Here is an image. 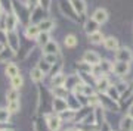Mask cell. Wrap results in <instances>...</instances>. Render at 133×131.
<instances>
[{
	"label": "cell",
	"mask_w": 133,
	"mask_h": 131,
	"mask_svg": "<svg viewBox=\"0 0 133 131\" xmlns=\"http://www.w3.org/2000/svg\"><path fill=\"white\" fill-rule=\"evenodd\" d=\"M18 22H19L18 18H16L12 12H10V13H6V16H5V31L6 33H12V31H15Z\"/></svg>",
	"instance_id": "obj_8"
},
{
	"label": "cell",
	"mask_w": 133,
	"mask_h": 131,
	"mask_svg": "<svg viewBox=\"0 0 133 131\" xmlns=\"http://www.w3.org/2000/svg\"><path fill=\"white\" fill-rule=\"evenodd\" d=\"M10 85H12V89L15 90H19L22 85H24V78H22V75L19 74L14 78H10Z\"/></svg>",
	"instance_id": "obj_28"
},
{
	"label": "cell",
	"mask_w": 133,
	"mask_h": 131,
	"mask_svg": "<svg viewBox=\"0 0 133 131\" xmlns=\"http://www.w3.org/2000/svg\"><path fill=\"white\" fill-rule=\"evenodd\" d=\"M43 55H59V44L56 41H50L43 47Z\"/></svg>",
	"instance_id": "obj_15"
},
{
	"label": "cell",
	"mask_w": 133,
	"mask_h": 131,
	"mask_svg": "<svg viewBox=\"0 0 133 131\" xmlns=\"http://www.w3.org/2000/svg\"><path fill=\"white\" fill-rule=\"evenodd\" d=\"M46 124H48V130L49 131H58L61 128L62 119L58 113H50L46 117Z\"/></svg>",
	"instance_id": "obj_4"
},
{
	"label": "cell",
	"mask_w": 133,
	"mask_h": 131,
	"mask_svg": "<svg viewBox=\"0 0 133 131\" xmlns=\"http://www.w3.org/2000/svg\"><path fill=\"white\" fill-rule=\"evenodd\" d=\"M43 59L46 62H49L50 65H53V63L58 62V55H43Z\"/></svg>",
	"instance_id": "obj_40"
},
{
	"label": "cell",
	"mask_w": 133,
	"mask_h": 131,
	"mask_svg": "<svg viewBox=\"0 0 133 131\" xmlns=\"http://www.w3.org/2000/svg\"><path fill=\"white\" fill-rule=\"evenodd\" d=\"M50 63H49V62H46L44 61V59H40V61L37 62V68L40 71H43V72H44V74H46V72H49V71H50Z\"/></svg>",
	"instance_id": "obj_36"
},
{
	"label": "cell",
	"mask_w": 133,
	"mask_h": 131,
	"mask_svg": "<svg viewBox=\"0 0 133 131\" xmlns=\"http://www.w3.org/2000/svg\"><path fill=\"white\" fill-rule=\"evenodd\" d=\"M30 78H31V81H33V83L38 84V83H42V81L44 80V72H43V71H40L37 66H36V68H33V69H31V72H30Z\"/></svg>",
	"instance_id": "obj_20"
},
{
	"label": "cell",
	"mask_w": 133,
	"mask_h": 131,
	"mask_svg": "<svg viewBox=\"0 0 133 131\" xmlns=\"http://www.w3.org/2000/svg\"><path fill=\"white\" fill-rule=\"evenodd\" d=\"M3 49H5V44H2V43H0V53L3 52Z\"/></svg>",
	"instance_id": "obj_45"
},
{
	"label": "cell",
	"mask_w": 133,
	"mask_h": 131,
	"mask_svg": "<svg viewBox=\"0 0 133 131\" xmlns=\"http://www.w3.org/2000/svg\"><path fill=\"white\" fill-rule=\"evenodd\" d=\"M132 131H133V121H132Z\"/></svg>",
	"instance_id": "obj_48"
},
{
	"label": "cell",
	"mask_w": 133,
	"mask_h": 131,
	"mask_svg": "<svg viewBox=\"0 0 133 131\" xmlns=\"http://www.w3.org/2000/svg\"><path fill=\"white\" fill-rule=\"evenodd\" d=\"M0 131H14V130H0Z\"/></svg>",
	"instance_id": "obj_47"
},
{
	"label": "cell",
	"mask_w": 133,
	"mask_h": 131,
	"mask_svg": "<svg viewBox=\"0 0 133 131\" xmlns=\"http://www.w3.org/2000/svg\"><path fill=\"white\" fill-rule=\"evenodd\" d=\"M14 56H15L14 52L10 50L9 47H5V49H3V52L0 53V62H8V61H10Z\"/></svg>",
	"instance_id": "obj_29"
},
{
	"label": "cell",
	"mask_w": 133,
	"mask_h": 131,
	"mask_svg": "<svg viewBox=\"0 0 133 131\" xmlns=\"http://www.w3.org/2000/svg\"><path fill=\"white\" fill-rule=\"evenodd\" d=\"M61 69H62V62L58 61L56 63H53V65L50 66V71H49V72H50V74H52V77H53V75L59 74V72H61Z\"/></svg>",
	"instance_id": "obj_38"
},
{
	"label": "cell",
	"mask_w": 133,
	"mask_h": 131,
	"mask_svg": "<svg viewBox=\"0 0 133 131\" xmlns=\"http://www.w3.org/2000/svg\"><path fill=\"white\" fill-rule=\"evenodd\" d=\"M16 75H19V68H18V65H15V63L9 62V63L6 65V77L14 78V77H16Z\"/></svg>",
	"instance_id": "obj_24"
},
{
	"label": "cell",
	"mask_w": 133,
	"mask_h": 131,
	"mask_svg": "<svg viewBox=\"0 0 133 131\" xmlns=\"http://www.w3.org/2000/svg\"><path fill=\"white\" fill-rule=\"evenodd\" d=\"M66 103H68V108L71 111H80L81 109V103L78 102V96L72 94V96H66Z\"/></svg>",
	"instance_id": "obj_19"
},
{
	"label": "cell",
	"mask_w": 133,
	"mask_h": 131,
	"mask_svg": "<svg viewBox=\"0 0 133 131\" xmlns=\"http://www.w3.org/2000/svg\"><path fill=\"white\" fill-rule=\"evenodd\" d=\"M12 13L18 18L19 22H24V24L30 22V16H31V13H30L28 6L25 5V3H19V2L15 0L14 3H12Z\"/></svg>",
	"instance_id": "obj_1"
},
{
	"label": "cell",
	"mask_w": 133,
	"mask_h": 131,
	"mask_svg": "<svg viewBox=\"0 0 133 131\" xmlns=\"http://www.w3.org/2000/svg\"><path fill=\"white\" fill-rule=\"evenodd\" d=\"M38 5L44 10H49V8H50V0H38Z\"/></svg>",
	"instance_id": "obj_42"
},
{
	"label": "cell",
	"mask_w": 133,
	"mask_h": 131,
	"mask_svg": "<svg viewBox=\"0 0 133 131\" xmlns=\"http://www.w3.org/2000/svg\"><path fill=\"white\" fill-rule=\"evenodd\" d=\"M92 68H93V66L89 65V63H86L84 61H80L78 63H77V69L80 71L81 74H90V72H92Z\"/></svg>",
	"instance_id": "obj_32"
},
{
	"label": "cell",
	"mask_w": 133,
	"mask_h": 131,
	"mask_svg": "<svg viewBox=\"0 0 133 131\" xmlns=\"http://www.w3.org/2000/svg\"><path fill=\"white\" fill-rule=\"evenodd\" d=\"M6 100H8V103L9 102H18L19 100V90L10 89L9 91L6 93Z\"/></svg>",
	"instance_id": "obj_30"
},
{
	"label": "cell",
	"mask_w": 133,
	"mask_h": 131,
	"mask_svg": "<svg viewBox=\"0 0 133 131\" xmlns=\"http://www.w3.org/2000/svg\"><path fill=\"white\" fill-rule=\"evenodd\" d=\"M8 109H9L10 113H18L21 111V102H9L8 103Z\"/></svg>",
	"instance_id": "obj_35"
},
{
	"label": "cell",
	"mask_w": 133,
	"mask_h": 131,
	"mask_svg": "<svg viewBox=\"0 0 133 131\" xmlns=\"http://www.w3.org/2000/svg\"><path fill=\"white\" fill-rule=\"evenodd\" d=\"M83 28H84V33L86 34H89V35H90V34L96 33V31H99V24L90 18V19H87V21L84 22Z\"/></svg>",
	"instance_id": "obj_16"
},
{
	"label": "cell",
	"mask_w": 133,
	"mask_h": 131,
	"mask_svg": "<svg viewBox=\"0 0 133 131\" xmlns=\"http://www.w3.org/2000/svg\"><path fill=\"white\" fill-rule=\"evenodd\" d=\"M36 40H37L38 46L44 47L49 41H50V35H49V33H40V34H38V37L36 38Z\"/></svg>",
	"instance_id": "obj_31"
},
{
	"label": "cell",
	"mask_w": 133,
	"mask_h": 131,
	"mask_svg": "<svg viewBox=\"0 0 133 131\" xmlns=\"http://www.w3.org/2000/svg\"><path fill=\"white\" fill-rule=\"evenodd\" d=\"M107 96H108L109 99H112V100H115V102H118L120 97H121V94H120V91L117 90V87L115 85H111L108 90H107Z\"/></svg>",
	"instance_id": "obj_27"
},
{
	"label": "cell",
	"mask_w": 133,
	"mask_h": 131,
	"mask_svg": "<svg viewBox=\"0 0 133 131\" xmlns=\"http://www.w3.org/2000/svg\"><path fill=\"white\" fill-rule=\"evenodd\" d=\"M129 117H132L133 118V105H130V108H129V113H127Z\"/></svg>",
	"instance_id": "obj_44"
},
{
	"label": "cell",
	"mask_w": 133,
	"mask_h": 131,
	"mask_svg": "<svg viewBox=\"0 0 133 131\" xmlns=\"http://www.w3.org/2000/svg\"><path fill=\"white\" fill-rule=\"evenodd\" d=\"M38 30H40V33H49V31H52L55 28V21L52 19H43L42 22L37 24Z\"/></svg>",
	"instance_id": "obj_18"
},
{
	"label": "cell",
	"mask_w": 133,
	"mask_h": 131,
	"mask_svg": "<svg viewBox=\"0 0 133 131\" xmlns=\"http://www.w3.org/2000/svg\"><path fill=\"white\" fill-rule=\"evenodd\" d=\"M64 44H65V47H68V49H74V47L78 44V40H77V37L74 34H68L65 37V40H64Z\"/></svg>",
	"instance_id": "obj_25"
},
{
	"label": "cell",
	"mask_w": 133,
	"mask_h": 131,
	"mask_svg": "<svg viewBox=\"0 0 133 131\" xmlns=\"http://www.w3.org/2000/svg\"><path fill=\"white\" fill-rule=\"evenodd\" d=\"M115 87H117V90H118V91H120V94L126 93V91H127V90L130 89V87H129V85H127V83H118V84L115 85Z\"/></svg>",
	"instance_id": "obj_41"
},
{
	"label": "cell",
	"mask_w": 133,
	"mask_h": 131,
	"mask_svg": "<svg viewBox=\"0 0 133 131\" xmlns=\"http://www.w3.org/2000/svg\"><path fill=\"white\" fill-rule=\"evenodd\" d=\"M132 121L133 118L126 115V117L121 118V121H120V130L121 131H132Z\"/></svg>",
	"instance_id": "obj_23"
},
{
	"label": "cell",
	"mask_w": 133,
	"mask_h": 131,
	"mask_svg": "<svg viewBox=\"0 0 133 131\" xmlns=\"http://www.w3.org/2000/svg\"><path fill=\"white\" fill-rule=\"evenodd\" d=\"M101 131H111V127H109V124H108L107 121H105L104 124L101 125Z\"/></svg>",
	"instance_id": "obj_43"
},
{
	"label": "cell",
	"mask_w": 133,
	"mask_h": 131,
	"mask_svg": "<svg viewBox=\"0 0 133 131\" xmlns=\"http://www.w3.org/2000/svg\"><path fill=\"white\" fill-rule=\"evenodd\" d=\"M52 109L55 113H62L64 111H66L68 108V103H66V99H61V97H53L52 100Z\"/></svg>",
	"instance_id": "obj_7"
},
{
	"label": "cell",
	"mask_w": 133,
	"mask_h": 131,
	"mask_svg": "<svg viewBox=\"0 0 133 131\" xmlns=\"http://www.w3.org/2000/svg\"><path fill=\"white\" fill-rule=\"evenodd\" d=\"M59 9L64 13V16H66L68 19H71L72 22H78V15L76 13V10L72 9L70 0H61L59 2Z\"/></svg>",
	"instance_id": "obj_2"
},
{
	"label": "cell",
	"mask_w": 133,
	"mask_h": 131,
	"mask_svg": "<svg viewBox=\"0 0 133 131\" xmlns=\"http://www.w3.org/2000/svg\"><path fill=\"white\" fill-rule=\"evenodd\" d=\"M99 99H101V106H102V108H108V109H111V111H115V112L120 109L118 103L115 102V100H112V99H109L107 94L101 93L99 94Z\"/></svg>",
	"instance_id": "obj_10"
},
{
	"label": "cell",
	"mask_w": 133,
	"mask_h": 131,
	"mask_svg": "<svg viewBox=\"0 0 133 131\" xmlns=\"http://www.w3.org/2000/svg\"><path fill=\"white\" fill-rule=\"evenodd\" d=\"M92 19L96 21L99 25H102V24H105L108 21V10L104 9V8H98V9L93 12V15H92Z\"/></svg>",
	"instance_id": "obj_11"
},
{
	"label": "cell",
	"mask_w": 133,
	"mask_h": 131,
	"mask_svg": "<svg viewBox=\"0 0 133 131\" xmlns=\"http://www.w3.org/2000/svg\"><path fill=\"white\" fill-rule=\"evenodd\" d=\"M81 96H86V97H90V96H93V89H92L89 84H86L83 85V91H81Z\"/></svg>",
	"instance_id": "obj_39"
},
{
	"label": "cell",
	"mask_w": 133,
	"mask_h": 131,
	"mask_svg": "<svg viewBox=\"0 0 133 131\" xmlns=\"http://www.w3.org/2000/svg\"><path fill=\"white\" fill-rule=\"evenodd\" d=\"M104 40H105V35L101 33V31H96V33H93V34L89 35V41H90L92 44H95V46L104 44Z\"/></svg>",
	"instance_id": "obj_21"
},
{
	"label": "cell",
	"mask_w": 133,
	"mask_h": 131,
	"mask_svg": "<svg viewBox=\"0 0 133 131\" xmlns=\"http://www.w3.org/2000/svg\"><path fill=\"white\" fill-rule=\"evenodd\" d=\"M52 93L55 97H61V99H66L68 96V90L65 85H58V87H52Z\"/></svg>",
	"instance_id": "obj_22"
},
{
	"label": "cell",
	"mask_w": 133,
	"mask_h": 131,
	"mask_svg": "<svg viewBox=\"0 0 133 131\" xmlns=\"http://www.w3.org/2000/svg\"><path fill=\"white\" fill-rule=\"evenodd\" d=\"M104 47L107 50H111V52H115L118 49V40L114 37V35H109V37H105L104 40Z\"/></svg>",
	"instance_id": "obj_17"
},
{
	"label": "cell",
	"mask_w": 133,
	"mask_h": 131,
	"mask_svg": "<svg viewBox=\"0 0 133 131\" xmlns=\"http://www.w3.org/2000/svg\"><path fill=\"white\" fill-rule=\"evenodd\" d=\"M109 87H111V83H109V80L105 77V75L96 80V89H98V91H99V93L105 94V93H107V90H108Z\"/></svg>",
	"instance_id": "obj_14"
},
{
	"label": "cell",
	"mask_w": 133,
	"mask_h": 131,
	"mask_svg": "<svg viewBox=\"0 0 133 131\" xmlns=\"http://www.w3.org/2000/svg\"><path fill=\"white\" fill-rule=\"evenodd\" d=\"M114 57L117 62H126V63H132L133 61V52L129 47H118L114 52Z\"/></svg>",
	"instance_id": "obj_3"
},
{
	"label": "cell",
	"mask_w": 133,
	"mask_h": 131,
	"mask_svg": "<svg viewBox=\"0 0 133 131\" xmlns=\"http://www.w3.org/2000/svg\"><path fill=\"white\" fill-rule=\"evenodd\" d=\"M129 71H130V63H126V62H115L114 65H112V74L118 75V77L127 75Z\"/></svg>",
	"instance_id": "obj_9"
},
{
	"label": "cell",
	"mask_w": 133,
	"mask_h": 131,
	"mask_svg": "<svg viewBox=\"0 0 133 131\" xmlns=\"http://www.w3.org/2000/svg\"><path fill=\"white\" fill-rule=\"evenodd\" d=\"M66 131H77L76 128H70V130H66Z\"/></svg>",
	"instance_id": "obj_46"
},
{
	"label": "cell",
	"mask_w": 133,
	"mask_h": 131,
	"mask_svg": "<svg viewBox=\"0 0 133 131\" xmlns=\"http://www.w3.org/2000/svg\"><path fill=\"white\" fill-rule=\"evenodd\" d=\"M24 34L28 40H36L38 37V34H40V30H38L37 24H30V25H27Z\"/></svg>",
	"instance_id": "obj_12"
},
{
	"label": "cell",
	"mask_w": 133,
	"mask_h": 131,
	"mask_svg": "<svg viewBox=\"0 0 133 131\" xmlns=\"http://www.w3.org/2000/svg\"><path fill=\"white\" fill-rule=\"evenodd\" d=\"M81 61H84L86 63H89V65H92V66H96V65H99L101 63V56L96 53V52H93V50H87V52H84V55H83V59Z\"/></svg>",
	"instance_id": "obj_6"
},
{
	"label": "cell",
	"mask_w": 133,
	"mask_h": 131,
	"mask_svg": "<svg viewBox=\"0 0 133 131\" xmlns=\"http://www.w3.org/2000/svg\"><path fill=\"white\" fill-rule=\"evenodd\" d=\"M87 102H89V106H90V108H99L101 106V99H99V96H96V94L90 96Z\"/></svg>",
	"instance_id": "obj_37"
},
{
	"label": "cell",
	"mask_w": 133,
	"mask_h": 131,
	"mask_svg": "<svg viewBox=\"0 0 133 131\" xmlns=\"http://www.w3.org/2000/svg\"><path fill=\"white\" fill-rule=\"evenodd\" d=\"M72 9L76 10L77 15H84L86 10H87V5H86L84 0H70Z\"/></svg>",
	"instance_id": "obj_13"
},
{
	"label": "cell",
	"mask_w": 133,
	"mask_h": 131,
	"mask_svg": "<svg viewBox=\"0 0 133 131\" xmlns=\"http://www.w3.org/2000/svg\"><path fill=\"white\" fill-rule=\"evenodd\" d=\"M112 65L114 63H111L109 61H107V59H102L99 63V68L102 72H112Z\"/></svg>",
	"instance_id": "obj_34"
},
{
	"label": "cell",
	"mask_w": 133,
	"mask_h": 131,
	"mask_svg": "<svg viewBox=\"0 0 133 131\" xmlns=\"http://www.w3.org/2000/svg\"><path fill=\"white\" fill-rule=\"evenodd\" d=\"M6 43H8V47H9L10 50L14 52L15 55H16V53H19V46H21V43H19L18 34L15 33V31H12V33H8Z\"/></svg>",
	"instance_id": "obj_5"
},
{
	"label": "cell",
	"mask_w": 133,
	"mask_h": 131,
	"mask_svg": "<svg viewBox=\"0 0 133 131\" xmlns=\"http://www.w3.org/2000/svg\"><path fill=\"white\" fill-rule=\"evenodd\" d=\"M10 117H12V113L9 112V109L8 108H0V122H2V124L9 122Z\"/></svg>",
	"instance_id": "obj_33"
},
{
	"label": "cell",
	"mask_w": 133,
	"mask_h": 131,
	"mask_svg": "<svg viewBox=\"0 0 133 131\" xmlns=\"http://www.w3.org/2000/svg\"><path fill=\"white\" fill-rule=\"evenodd\" d=\"M65 80L66 77L62 72H59V74L53 75L52 77V87H58V85H65Z\"/></svg>",
	"instance_id": "obj_26"
}]
</instances>
